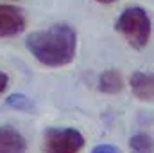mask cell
Here are the masks:
<instances>
[{"instance_id": "cell-1", "label": "cell", "mask_w": 154, "mask_h": 153, "mask_svg": "<svg viewBox=\"0 0 154 153\" xmlns=\"http://www.w3.org/2000/svg\"><path fill=\"white\" fill-rule=\"evenodd\" d=\"M27 50L45 67L57 69L70 65L77 52V33L68 24H56L25 38Z\"/></svg>"}, {"instance_id": "cell-2", "label": "cell", "mask_w": 154, "mask_h": 153, "mask_svg": "<svg viewBox=\"0 0 154 153\" xmlns=\"http://www.w3.org/2000/svg\"><path fill=\"white\" fill-rule=\"evenodd\" d=\"M115 29L125 38V41L133 47V49H145L151 33H152V24H151V16L143 7L133 5V7H125L120 16L116 18Z\"/></svg>"}, {"instance_id": "cell-3", "label": "cell", "mask_w": 154, "mask_h": 153, "mask_svg": "<svg viewBox=\"0 0 154 153\" xmlns=\"http://www.w3.org/2000/svg\"><path fill=\"white\" fill-rule=\"evenodd\" d=\"M84 148V135L70 126H52L43 133V153H79Z\"/></svg>"}, {"instance_id": "cell-4", "label": "cell", "mask_w": 154, "mask_h": 153, "mask_svg": "<svg viewBox=\"0 0 154 153\" xmlns=\"http://www.w3.org/2000/svg\"><path fill=\"white\" fill-rule=\"evenodd\" d=\"M25 16L22 9L11 4H0V38H13L23 33Z\"/></svg>"}, {"instance_id": "cell-5", "label": "cell", "mask_w": 154, "mask_h": 153, "mask_svg": "<svg viewBox=\"0 0 154 153\" xmlns=\"http://www.w3.org/2000/svg\"><path fill=\"white\" fill-rule=\"evenodd\" d=\"M129 85H131V90L134 94L136 99L140 101H147L151 103L154 97V76L151 72H142V70H136L133 72L129 77Z\"/></svg>"}, {"instance_id": "cell-6", "label": "cell", "mask_w": 154, "mask_h": 153, "mask_svg": "<svg viewBox=\"0 0 154 153\" xmlns=\"http://www.w3.org/2000/svg\"><path fill=\"white\" fill-rule=\"evenodd\" d=\"M25 151H27L25 137L11 126H0V153H25Z\"/></svg>"}, {"instance_id": "cell-7", "label": "cell", "mask_w": 154, "mask_h": 153, "mask_svg": "<svg viewBox=\"0 0 154 153\" xmlns=\"http://www.w3.org/2000/svg\"><path fill=\"white\" fill-rule=\"evenodd\" d=\"M99 90L102 94H120L124 90V77L118 70H104L100 76H99Z\"/></svg>"}, {"instance_id": "cell-8", "label": "cell", "mask_w": 154, "mask_h": 153, "mask_svg": "<svg viewBox=\"0 0 154 153\" xmlns=\"http://www.w3.org/2000/svg\"><path fill=\"white\" fill-rule=\"evenodd\" d=\"M5 106L16 110V112H23V114H32L36 112V103L27 96V94H22V92H14V94H9L5 97Z\"/></svg>"}, {"instance_id": "cell-9", "label": "cell", "mask_w": 154, "mask_h": 153, "mask_svg": "<svg viewBox=\"0 0 154 153\" xmlns=\"http://www.w3.org/2000/svg\"><path fill=\"white\" fill-rule=\"evenodd\" d=\"M131 153H152V137L149 133L138 132L129 139Z\"/></svg>"}, {"instance_id": "cell-10", "label": "cell", "mask_w": 154, "mask_h": 153, "mask_svg": "<svg viewBox=\"0 0 154 153\" xmlns=\"http://www.w3.org/2000/svg\"><path fill=\"white\" fill-rule=\"evenodd\" d=\"M90 153H122V151H120L118 146H113V144H99Z\"/></svg>"}, {"instance_id": "cell-11", "label": "cell", "mask_w": 154, "mask_h": 153, "mask_svg": "<svg viewBox=\"0 0 154 153\" xmlns=\"http://www.w3.org/2000/svg\"><path fill=\"white\" fill-rule=\"evenodd\" d=\"M7 86H9V77H7V74L0 72V94H2Z\"/></svg>"}, {"instance_id": "cell-12", "label": "cell", "mask_w": 154, "mask_h": 153, "mask_svg": "<svg viewBox=\"0 0 154 153\" xmlns=\"http://www.w3.org/2000/svg\"><path fill=\"white\" fill-rule=\"evenodd\" d=\"M95 2H99V4H106V5H108V4H115L116 0H95Z\"/></svg>"}]
</instances>
